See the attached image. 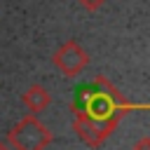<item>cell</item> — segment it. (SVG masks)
Returning a JSON list of instances; mask_svg holds the SVG:
<instances>
[{"label":"cell","mask_w":150,"mask_h":150,"mask_svg":"<svg viewBox=\"0 0 150 150\" xmlns=\"http://www.w3.org/2000/svg\"><path fill=\"white\" fill-rule=\"evenodd\" d=\"M134 150H150V136H143L141 141H136Z\"/></svg>","instance_id":"6"},{"label":"cell","mask_w":150,"mask_h":150,"mask_svg":"<svg viewBox=\"0 0 150 150\" xmlns=\"http://www.w3.org/2000/svg\"><path fill=\"white\" fill-rule=\"evenodd\" d=\"M0 150H12V148H9L7 143H0Z\"/></svg>","instance_id":"7"},{"label":"cell","mask_w":150,"mask_h":150,"mask_svg":"<svg viewBox=\"0 0 150 150\" xmlns=\"http://www.w3.org/2000/svg\"><path fill=\"white\" fill-rule=\"evenodd\" d=\"M21 101H23V105L30 110V115H40V112H45V110L49 108V103H52V94H49L47 87H42V84L35 82V84H30V87L23 91Z\"/></svg>","instance_id":"4"},{"label":"cell","mask_w":150,"mask_h":150,"mask_svg":"<svg viewBox=\"0 0 150 150\" xmlns=\"http://www.w3.org/2000/svg\"><path fill=\"white\" fill-rule=\"evenodd\" d=\"M52 61H54L56 70H59L63 77H75V75H80V73L89 66V54H87V49H84L80 42L68 40V42H63V45L54 52Z\"/></svg>","instance_id":"3"},{"label":"cell","mask_w":150,"mask_h":150,"mask_svg":"<svg viewBox=\"0 0 150 150\" xmlns=\"http://www.w3.org/2000/svg\"><path fill=\"white\" fill-rule=\"evenodd\" d=\"M87 12H98L103 5H105V0H77Z\"/></svg>","instance_id":"5"},{"label":"cell","mask_w":150,"mask_h":150,"mask_svg":"<svg viewBox=\"0 0 150 150\" xmlns=\"http://www.w3.org/2000/svg\"><path fill=\"white\" fill-rule=\"evenodd\" d=\"M134 108H145L134 105L127 101L103 75H98L89 87L80 91V96L70 103L73 112V129L80 136V141L89 148H101L105 138L115 131L120 120L134 110Z\"/></svg>","instance_id":"1"},{"label":"cell","mask_w":150,"mask_h":150,"mask_svg":"<svg viewBox=\"0 0 150 150\" xmlns=\"http://www.w3.org/2000/svg\"><path fill=\"white\" fill-rule=\"evenodd\" d=\"M54 141L49 127L38 120V115H23L9 131H7V145L12 150H47V145Z\"/></svg>","instance_id":"2"}]
</instances>
